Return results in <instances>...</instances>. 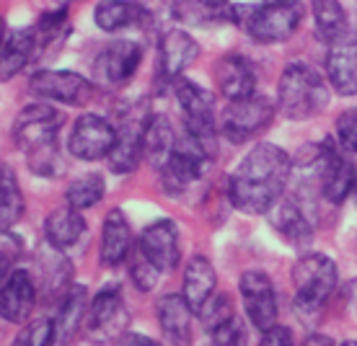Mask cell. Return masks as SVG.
I'll use <instances>...</instances> for the list:
<instances>
[{
  "instance_id": "83f0119b",
  "label": "cell",
  "mask_w": 357,
  "mask_h": 346,
  "mask_svg": "<svg viewBox=\"0 0 357 346\" xmlns=\"http://www.w3.org/2000/svg\"><path fill=\"white\" fill-rule=\"evenodd\" d=\"M93 21L104 31H122V29L140 26L143 21H148V13L135 0H104L93 10Z\"/></svg>"
},
{
  "instance_id": "836d02e7",
  "label": "cell",
  "mask_w": 357,
  "mask_h": 346,
  "mask_svg": "<svg viewBox=\"0 0 357 346\" xmlns=\"http://www.w3.org/2000/svg\"><path fill=\"white\" fill-rule=\"evenodd\" d=\"M54 320L45 318V320H34L29 323L26 329L21 331L16 336V346H47L54 344Z\"/></svg>"
},
{
  "instance_id": "cb8c5ba5",
  "label": "cell",
  "mask_w": 357,
  "mask_h": 346,
  "mask_svg": "<svg viewBox=\"0 0 357 346\" xmlns=\"http://www.w3.org/2000/svg\"><path fill=\"white\" fill-rule=\"evenodd\" d=\"M192 315H195V310L189 308L184 294H166L158 300V323H161L163 336L174 344H187L189 341Z\"/></svg>"
},
{
  "instance_id": "4fadbf2b",
  "label": "cell",
  "mask_w": 357,
  "mask_h": 346,
  "mask_svg": "<svg viewBox=\"0 0 357 346\" xmlns=\"http://www.w3.org/2000/svg\"><path fill=\"white\" fill-rule=\"evenodd\" d=\"M143 60V49L135 42H112V45L104 49V52L96 57L93 63V70H96V78L107 86H119L135 75L137 65Z\"/></svg>"
},
{
  "instance_id": "bcb514c9",
  "label": "cell",
  "mask_w": 357,
  "mask_h": 346,
  "mask_svg": "<svg viewBox=\"0 0 357 346\" xmlns=\"http://www.w3.org/2000/svg\"><path fill=\"white\" fill-rule=\"evenodd\" d=\"M264 3H290V0H264Z\"/></svg>"
},
{
  "instance_id": "b9f144b4",
  "label": "cell",
  "mask_w": 357,
  "mask_h": 346,
  "mask_svg": "<svg viewBox=\"0 0 357 346\" xmlns=\"http://www.w3.org/2000/svg\"><path fill=\"white\" fill-rule=\"evenodd\" d=\"M122 344H145V346H153L155 341H153V338H145V336H132V333H122Z\"/></svg>"
},
{
  "instance_id": "2e32d148",
  "label": "cell",
  "mask_w": 357,
  "mask_h": 346,
  "mask_svg": "<svg viewBox=\"0 0 357 346\" xmlns=\"http://www.w3.org/2000/svg\"><path fill=\"white\" fill-rule=\"evenodd\" d=\"M199 57V45L184 31V29H169L161 39V57H158V72L163 80L174 83L184 75L189 65Z\"/></svg>"
},
{
  "instance_id": "5b68a950",
  "label": "cell",
  "mask_w": 357,
  "mask_h": 346,
  "mask_svg": "<svg viewBox=\"0 0 357 346\" xmlns=\"http://www.w3.org/2000/svg\"><path fill=\"white\" fill-rule=\"evenodd\" d=\"M293 287L295 310L303 315V320L319 315L337 290V264L324 253L301 256L293 267Z\"/></svg>"
},
{
  "instance_id": "7bdbcfd3",
  "label": "cell",
  "mask_w": 357,
  "mask_h": 346,
  "mask_svg": "<svg viewBox=\"0 0 357 346\" xmlns=\"http://www.w3.org/2000/svg\"><path fill=\"white\" fill-rule=\"evenodd\" d=\"M305 344H334L331 338H326V336H308V341Z\"/></svg>"
},
{
  "instance_id": "8d00e7d4",
  "label": "cell",
  "mask_w": 357,
  "mask_h": 346,
  "mask_svg": "<svg viewBox=\"0 0 357 346\" xmlns=\"http://www.w3.org/2000/svg\"><path fill=\"white\" fill-rule=\"evenodd\" d=\"M184 3L187 0H140V6H143L148 18H153V21H169V18L181 16Z\"/></svg>"
},
{
  "instance_id": "44dd1931",
  "label": "cell",
  "mask_w": 357,
  "mask_h": 346,
  "mask_svg": "<svg viewBox=\"0 0 357 346\" xmlns=\"http://www.w3.org/2000/svg\"><path fill=\"white\" fill-rule=\"evenodd\" d=\"M326 75L331 88L340 96L357 93V45L352 42H334L326 57Z\"/></svg>"
},
{
  "instance_id": "9a60e30c",
  "label": "cell",
  "mask_w": 357,
  "mask_h": 346,
  "mask_svg": "<svg viewBox=\"0 0 357 346\" xmlns=\"http://www.w3.org/2000/svg\"><path fill=\"white\" fill-rule=\"evenodd\" d=\"M137 249L161 272H171L178 264V230L171 220H155L137 240Z\"/></svg>"
},
{
  "instance_id": "f546056e",
  "label": "cell",
  "mask_w": 357,
  "mask_h": 346,
  "mask_svg": "<svg viewBox=\"0 0 357 346\" xmlns=\"http://www.w3.org/2000/svg\"><path fill=\"white\" fill-rule=\"evenodd\" d=\"M24 214V196L10 168H0V233H8Z\"/></svg>"
},
{
  "instance_id": "d6986e66",
  "label": "cell",
  "mask_w": 357,
  "mask_h": 346,
  "mask_svg": "<svg viewBox=\"0 0 357 346\" xmlns=\"http://www.w3.org/2000/svg\"><path fill=\"white\" fill-rule=\"evenodd\" d=\"M143 129L145 119H125L114 140V148L109 152V168L114 173H132L143 158Z\"/></svg>"
},
{
  "instance_id": "52a82bcc",
  "label": "cell",
  "mask_w": 357,
  "mask_h": 346,
  "mask_svg": "<svg viewBox=\"0 0 357 346\" xmlns=\"http://www.w3.org/2000/svg\"><path fill=\"white\" fill-rule=\"evenodd\" d=\"M275 116V104L264 96H246L231 101L223 114V134L236 145L249 142L254 134H259Z\"/></svg>"
},
{
  "instance_id": "8fae6325",
  "label": "cell",
  "mask_w": 357,
  "mask_h": 346,
  "mask_svg": "<svg viewBox=\"0 0 357 346\" xmlns=\"http://www.w3.org/2000/svg\"><path fill=\"white\" fill-rule=\"evenodd\" d=\"M238 287H241L246 315H249L254 329L261 333V331L269 329L272 323H277L275 287H272V279H269L264 272H243Z\"/></svg>"
},
{
  "instance_id": "3957f363",
  "label": "cell",
  "mask_w": 357,
  "mask_h": 346,
  "mask_svg": "<svg viewBox=\"0 0 357 346\" xmlns=\"http://www.w3.org/2000/svg\"><path fill=\"white\" fill-rule=\"evenodd\" d=\"M326 104H329V88L313 68L293 63L282 70V78L277 86V107L287 119L293 122L311 119L324 111Z\"/></svg>"
},
{
  "instance_id": "ffe728a7",
  "label": "cell",
  "mask_w": 357,
  "mask_h": 346,
  "mask_svg": "<svg viewBox=\"0 0 357 346\" xmlns=\"http://www.w3.org/2000/svg\"><path fill=\"white\" fill-rule=\"evenodd\" d=\"M130 251H132V228L122 210H112L101 230V264L119 267L122 261H127Z\"/></svg>"
},
{
  "instance_id": "6da1fadb",
  "label": "cell",
  "mask_w": 357,
  "mask_h": 346,
  "mask_svg": "<svg viewBox=\"0 0 357 346\" xmlns=\"http://www.w3.org/2000/svg\"><path fill=\"white\" fill-rule=\"evenodd\" d=\"M290 176H293L290 155L272 142H261L228 178V199L236 210L246 214H264L285 194Z\"/></svg>"
},
{
  "instance_id": "f6af8a7d",
  "label": "cell",
  "mask_w": 357,
  "mask_h": 346,
  "mask_svg": "<svg viewBox=\"0 0 357 346\" xmlns=\"http://www.w3.org/2000/svg\"><path fill=\"white\" fill-rule=\"evenodd\" d=\"M0 47H3V18H0Z\"/></svg>"
},
{
  "instance_id": "f35d334b",
  "label": "cell",
  "mask_w": 357,
  "mask_h": 346,
  "mask_svg": "<svg viewBox=\"0 0 357 346\" xmlns=\"http://www.w3.org/2000/svg\"><path fill=\"white\" fill-rule=\"evenodd\" d=\"M261 344L264 346H293V333H290V329H285V326H277V323H272L269 329L261 331Z\"/></svg>"
},
{
  "instance_id": "7402d4cb",
  "label": "cell",
  "mask_w": 357,
  "mask_h": 346,
  "mask_svg": "<svg viewBox=\"0 0 357 346\" xmlns=\"http://www.w3.org/2000/svg\"><path fill=\"white\" fill-rule=\"evenodd\" d=\"M215 284H218V276H215L213 264L205 256L189 258L187 269H184V292L181 294L189 302V308L195 310V315H199L202 308L213 300Z\"/></svg>"
},
{
  "instance_id": "603a6c76",
  "label": "cell",
  "mask_w": 357,
  "mask_h": 346,
  "mask_svg": "<svg viewBox=\"0 0 357 346\" xmlns=\"http://www.w3.org/2000/svg\"><path fill=\"white\" fill-rule=\"evenodd\" d=\"M174 150H176V134L169 119L163 114L148 116L143 129V155L148 158V163L161 171L174 155Z\"/></svg>"
},
{
  "instance_id": "f1b7e54d",
  "label": "cell",
  "mask_w": 357,
  "mask_h": 346,
  "mask_svg": "<svg viewBox=\"0 0 357 346\" xmlns=\"http://www.w3.org/2000/svg\"><path fill=\"white\" fill-rule=\"evenodd\" d=\"M313 21H316V34L321 42H340L347 34V13L342 8L340 0H311Z\"/></svg>"
},
{
  "instance_id": "ab89813d",
  "label": "cell",
  "mask_w": 357,
  "mask_h": 346,
  "mask_svg": "<svg viewBox=\"0 0 357 346\" xmlns=\"http://www.w3.org/2000/svg\"><path fill=\"white\" fill-rule=\"evenodd\" d=\"M197 8L202 10L205 16H228V0H195Z\"/></svg>"
},
{
  "instance_id": "e0dca14e",
  "label": "cell",
  "mask_w": 357,
  "mask_h": 346,
  "mask_svg": "<svg viewBox=\"0 0 357 346\" xmlns=\"http://www.w3.org/2000/svg\"><path fill=\"white\" fill-rule=\"evenodd\" d=\"M215 86L228 101L254 96L257 88V75L246 57L241 54H225L215 65Z\"/></svg>"
},
{
  "instance_id": "9c48e42d",
  "label": "cell",
  "mask_w": 357,
  "mask_h": 346,
  "mask_svg": "<svg viewBox=\"0 0 357 346\" xmlns=\"http://www.w3.org/2000/svg\"><path fill=\"white\" fill-rule=\"evenodd\" d=\"M29 91L39 98L68 104V107H86L93 96V86L78 72L70 70H39L29 80Z\"/></svg>"
},
{
  "instance_id": "5bb4252c",
  "label": "cell",
  "mask_w": 357,
  "mask_h": 346,
  "mask_svg": "<svg viewBox=\"0 0 357 346\" xmlns=\"http://www.w3.org/2000/svg\"><path fill=\"white\" fill-rule=\"evenodd\" d=\"M36 305V284L29 272L13 269L0 290V318L8 323H24Z\"/></svg>"
},
{
  "instance_id": "277c9868",
  "label": "cell",
  "mask_w": 357,
  "mask_h": 346,
  "mask_svg": "<svg viewBox=\"0 0 357 346\" xmlns=\"http://www.w3.org/2000/svg\"><path fill=\"white\" fill-rule=\"evenodd\" d=\"M228 18L233 24H238L254 42L275 45V42L290 39L298 31L303 10L295 0H290V3H264V6H231Z\"/></svg>"
},
{
  "instance_id": "60d3db41",
  "label": "cell",
  "mask_w": 357,
  "mask_h": 346,
  "mask_svg": "<svg viewBox=\"0 0 357 346\" xmlns=\"http://www.w3.org/2000/svg\"><path fill=\"white\" fill-rule=\"evenodd\" d=\"M10 272H13V261H10L8 253H3V251H0V290H3V284L8 282Z\"/></svg>"
},
{
  "instance_id": "4dcf8cb0",
  "label": "cell",
  "mask_w": 357,
  "mask_h": 346,
  "mask_svg": "<svg viewBox=\"0 0 357 346\" xmlns=\"http://www.w3.org/2000/svg\"><path fill=\"white\" fill-rule=\"evenodd\" d=\"M104 191H107V181L101 173H86V176L75 178L70 187H68V205L75 207V210H89V207L98 205L104 199Z\"/></svg>"
},
{
  "instance_id": "4316f807",
  "label": "cell",
  "mask_w": 357,
  "mask_h": 346,
  "mask_svg": "<svg viewBox=\"0 0 357 346\" xmlns=\"http://www.w3.org/2000/svg\"><path fill=\"white\" fill-rule=\"evenodd\" d=\"M36 52V36L34 29H18L3 42L0 47V83L10 80L13 75L24 70Z\"/></svg>"
},
{
  "instance_id": "484cf974",
  "label": "cell",
  "mask_w": 357,
  "mask_h": 346,
  "mask_svg": "<svg viewBox=\"0 0 357 346\" xmlns=\"http://www.w3.org/2000/svg\"><path fill=\"white\" fill-rule=\"evenodd\" d=\"M45 235L52 249L65 251L75 246L86 235V220H83L81 210H75L70 205L63 210H54L45 222Z\"/></svg>"
},
{
  "instance_id": "d4e9b609",
  "label": "cell",
  "mask_w": 357,
  "mask_h": 346,
  "mask_svg": "<svg viewBox=\"0 0 357 346\" xmlns=\"http://www.w3.org/2000/svg\"><path fill=\"white\" fill-rule=\"evenodd\" d=\"M86 287L75 284L68 292H63V302L54 315V338L57 341H70L81 331L83 320L89 318V300H86Z\"/></svg>"
},
{
  "instance_id": "7a4b0ae2",
  "label": "cell",
  "mask_w": 357,
  "mask_h": 346,
  "mask_svg": "<svg viewBox=\"0 0 357 346\" xmlns=\"http://www.w3.org/2000/svg\"><path fill=\"white\" fill-rule=\"evenodd\" d=\"M63 122L65 116L47 104H31L18 114L13 134L18 148L26 152L29 168L39 176H54L63 166L57 145V132Z\"/></svg>"
},
{
  "instance_id": "30bf717a",
  "label": "cell",
  "mask_w": 357,
  "mask_h": 346,
  "mask_svg": "<svg viewBox=\"0 0 357 346\" xmlns=\"http://www.w3.org/2000/svg\"><path fill=\"white\" fill-rule=\"evenodd\" d=\"M116 140V129L109 125L104 116L83 114L70 132L68 148L75 158L81 160H98L107 158Z\"/></svg>"
},
{
  "instance_id": "e575fe53",
  "label": "cell",
  "mask_w": 357,
  "mask_h": 346,
  "mask_svg": "<svg viewBox=\"0 0 357 346\" xmlns=\"http://www.w3.org/2000/svg\"><path fill=\"white\" fill-rule=\"evenodd\" d=\"M199 315H202V320H205V329L213 331V329H218L220 323L231 320L236 313H233L231 297H225V294H213V300L202 308V313H199Z\"/></svg>"
},
{
  "instance_id": "8992f818",
  "label": "cell",
  "mask_w": 357,
  "mask_h": 346,
  "mask_svg": "<svg viewBox=\"0 0 357 346\" xmlns=\"http://www.w3.org/2000/svg\"><path fill=\"white\" fill-rule=\"evenodd\" d=\"M311 168L316 171V181L321 194L340 205L347 199V194H352V184H355V168L344 152H340L331 142H324L321 148L313 150Z\"/></svg>"
},
{
  "instance_id": "d6a6232c",
  "label": "cell",
  "mask_w": 357,
  "mask_h": 346,
  "mask_svg": "<svg viewBox=\"0 0 357 346\" xmlns=\"http://www.w3.org/2000/svg\"><path fill=\"white\" fill-rule=\"evenodd\" d=\"M65 24H68V13H65V8L54 10V13H45L42 21H39V26L34 29L36 47H50L52 42H57L60 34L65 31Z\"/></svg>"
},
{
  "instance_id": "d590c367",
  "label": "cell",
  "mask_w": 357,
  "mask_h": 346,
  "mask_svg": "<svg viewBox=\"0 0 357 346\" xmlns=\"http://www.w3.org/2000/svg\"><path fill=\"white\" fill-rule=\"evenodd\" d=\"M337 140L347 152L357 155V109H347L337 119Z\"/></svg>"
},
{
  "instance_id": "7c38bea8",
  "label": "cell",
  "mask_w": 357,
  "mask_h": 346,
  "mask_svg": "<svg viewBox=\"0 0 357 346\" xmlns=\"http://www.w3.org/2000/svg\"><path fill=\"white\" fill-rule=\"evenodd\" d=\"M130 313H127L122 294L116 287H107L91 300L89 305V329L104 338H122Z\"/></svg>"
},
{
  "instance_id": "1f68e13d",
  "label": "cell",
  "mask_w": 357,
  "mask_h": 346,
  "mask_svg": "<svg viewBox=\"0 0 357 346\" xmlns=\"http://www.w3.org/2000/svg\"><path fill=\"white\" fill-rule=\"evenodd\" d=\"M127 264H130V276H132L135 287L140 292H151L153 287L158 284V276H161V269L153 264L151 258L145 256L143 251L135 246L127 256Z\"/></svg>"
},
{
  "instance_id": "ba28073f",
  "label": "cell",
  "mask_w": 357,
  "mask_h": 346,
  "mask_svg": "<svg viewBox=\"0 0 357 346\" xmlns=\"http://www.w3.org/2000/svg\"><path fill=\"white\" fill-rule=\"evenodd\" d=\"M176 101L184 111L187 132L215 145V98L210 91L197 86L195 80L176 78L174 80Z\"/></svg>"
},
{
  "instance_id": "ee69618b",
  "label": "cell",
  "mask_w": 357,
  "mask_h": 346,
  "mask_svg": "<svg viewBox=\"0 0 357 346\" xmlns=\"http://www.w3.org/2000/svg\"><path fill=\"white\" fill-rule=\"evenodd\" d=\"M352 196H355V205H357V176H355V184H352Z\"/></svg>"
},
{
  "instance_id": "74e56055",
  "label": "cell",
  "mask_w": 357,
  "mask_h": 346,
  "mask_svg": "<svg viewBox=\"0 0 357 346\" xmlns=\"http://www.w3.org/2000/svg\"><path fill=\"white\" fill-rule=\"evenodd\" d=\"M210 341H213L215 346H236L243 341V329L241 323H238V318L233 315L231 320H225V323H220L218 329L210 331Z\"/></svg>"
},
{
  "instance_id": "ac0fdd59",
  "label": "cell",
  "mask_w": 357,
  "mask_h": 346,
  "mask_svg": "<svg viewBox=\"0 0 357 346\" xmlns=\"http://www.w3.org/2000/svg\"><path fill=\"white\" fill-rule=\"evenodd\" d=\"M272 212V225L277 228L280 235H285L293 246H305L313 238V222L308 217V210L303 207L301 196H290V199H277V205L269 210Z\"/></svg>"
}]
</instances>
